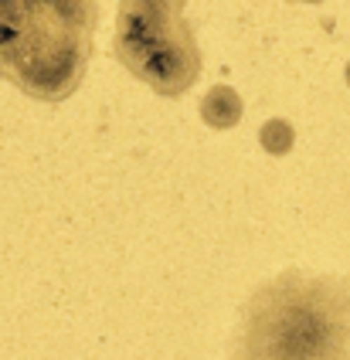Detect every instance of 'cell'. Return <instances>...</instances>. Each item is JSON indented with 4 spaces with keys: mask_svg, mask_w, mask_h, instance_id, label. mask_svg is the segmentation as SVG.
Listing matches in <instances>:
<instances>
[{
    "mask_svg": "<svg viewBox=\"0 0 350 360\" xmlns=\"http://www.w3.org/2000/svg\"><path fill=\"white\" fill-rule=\"evenodd\" d=\"M296 4H323V0H296Z\"/></svg>",
    "mask_w": 350,
    "mask_h": 360,
    "instance_id": "cell-6",
    "label": "cell"
},
{
    "mask_svg": "<svg viewBox=\"0 0 350 360\" xmlns=\"http://www.w3.org/2000/svg\"><path fill=\"white\" fill-rule=\"evenodd\" d=\"M184 7L187 0H123L116 14V61L164 99H181L201 79V48Z\"/></svg>",
    "mask_w": 350,
    "mask_h": 360,
    "instance_id": "cell-3",
    "label": "cell"
},
{
    "mask_svg": "<svg viewBox=\"0 0 350 360\" xmlns=\"http://www.w3.org/2000/svg\"><path fill=\"white\" fill-rule=\"evenodd\" d=\"M259 143L272 157H286L289 150H292V143H296V129L286 120H268L262 126V133H259Z\"/></svg>",
    "mask_w": 350,
    "mask_h": 360,
    "instance_id": "cell-5",
    "label": "cell"
},
{
    "mask_svg": "<svg viewBox=\"0 0 350 360\" xmlns=\"http://www.w3.org/2000/svg\"><path fill=\"white\" fill-rule=\"evenodd\" d=\"M231 360H350V282L286 269L245 300Z\"/></svg>",
    "mask_w": 350,
    "mask_h": 360,
    "instance_id": "cell-1",
    "label": "cell"
},
{
    "mask_svg": "<svg viewBox=\"0 0 350 360\" xmlns=\"http://www.w3.org/2000/svg\"><path fill=\"white\" fill-rule=\"evenodd\" d=\"M347 85H350V65H347Z\"/></svg>",
    "mask_w": 350,
    "mask_h": 360,
    "instance_id": "cell-7",
    "label": "cell"
},
{
    "mask_svg": "<svg viewBox=\"0 0 350 360\" xmlns=\"http://www.w3.org/2000/svg\"><path fill=\"white\" fill-rule=\"evenodd\" d=\"M242 96L231 89V85H211L207 96L201 99V120L211 129H231L242 120Z\"/></svg>",
    "mask_w": 350,
    "mask_h": 360,
    "instance_id": "cell-4",
    "label": "cell"
},
{
    "mask_svg": "<svg viewBox=\"0 0 350 360\" xmlns=\"http://www.w3.org/2000/svg\"><path fill=\"white\" fill-rule=\"evenodd\" d=\"M96 0H0V79L27 99H72L96 51Z\"/></svg>",
    "mask_w": 350,
    "mask_h": 360,
    "instance_id": "cell-2",
    "label": "cell"
}]
</instances>
